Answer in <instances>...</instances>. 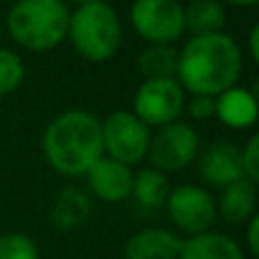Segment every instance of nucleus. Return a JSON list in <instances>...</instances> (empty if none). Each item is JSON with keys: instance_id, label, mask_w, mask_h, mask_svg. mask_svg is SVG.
<instances>
[{"instance_id": "obj_27", "label": "nucleus", "mask_w": 259, "mask_h": 259, "mask_svg": "<svg viewBox=\"0 0 259 259\" xmlns=\"http://www.w3.org/2000/svg\"><path fill=\"white\" fill-rule=\"evenodd\" d=\"M75 3H80V5H91V3H103V0H75Z\"/></svg>"}, {"instance_id": "obj_1", "label": "nucleus", "mask_w": 259, "mask_h": 259, "mask_svg": "<svg viewBox=\"0 0 259 259\" xmlns=\"http://www.w3.org/2000/svg\"><path fill=\"white\" fill-rule=\"evenodd\" d=\"M243 68V57L232 36L209 34L191 36L178 53L180 87L196 96H221L237 84Z\"/></svg>"}, {"instance_id": "obj_22", "label": "nucleus", "mask_w": 259, "mask_h": 259, "mask_svg": "<svg viewBox=\"0 0 259 259\" xmlns=\"http://www.w3.org/2000/svg\"><path fill=\"white\" fill-rule=\"evenodd\" d=\"M241 166H243V178L250 182L259 180V137H252L241 150Z\"/></svg>"}, {"instance_id": "obj_2", "label": "nucleus", "mask_w": 259, "mask_h": 259, "mask_svg": "<svg viewBox=\"0 0 259 259\" xmlns=\"http://www.w3.org/2000/svg\"><path fill=\"white\" fill-rule=\"evenodd\" d=\"M48 164L64 175H87L103 157V123L89 112H64L44 134Z\"/></svg>"}, {"instance_id": "obj_26", "label": "nucleus", "mask_w": 259, "mask_h": 259, "mask_svg": "<svg viewBox=\"0 0 259 259\" xmlns=\"http://www.w3.org/2000/svg\"><path fill=\"white\" fill-rule=\"evenodd\" d=\"M225 3L237 5V7H252V5H257L259 0H225Z\"/></svg>"}, {"instance_id": "obj_10", "label": "nucleus", "mask_w": 259, "mask_h": 259, "mask_svg": "<svg viewBox=\"0 0 259 259\" xmlns=\"http://www.w3.org/2000/svg\"><path fill=\"white\" fill-rule=\"evenodd\" d=\"M87 178L91 191L105 202H123L132 196V170L127 164H121L112 157H100L89 168Z\"/></svg>"}, {"instance_id": "obj_19", "label": "nucleus", "mask_w": 259, "mask_h": 259, "mask_svg": "<svg viewBox=\"0 0 259 259\" xmlns=\"http://www.w3.org/2000/svg\"><path fill=\"white\" fill-rule=\"evenodd\" d=\"M25 77V66L21 57L12 50L0 48V96H7L21 87Z\"/></svg>"}, {"instance_id": "obj_24", "label": "nucleus", "mask_w": 259, "mask_h": 259, "mask_svg": "<svg viewBox=\"0 0 259 259\" xmlns=\"http://www.w3.org/2000/svg\"><path fill=\"white\" fill-rule=\"evenodd\" d=\"M257 234H259V219H257V216H252V219L248 221V248H250L252 255H257V252H259Z\"/></svg>"}, {"instance_id": "obj_18", "label": "nucleus", "mask_w": 259, "mask_h": 259, "mask_svg": "<svg viewBox=\"0 0 259 259\" xmlns=\"http://www.w3.org/2000/svg\"><path fill=\"white\" fill-rule=\"evenodd\" d=\"M139 68L146 80H173L178 75V50L170 46H150L139 57Z\"/></svg>"}, {"instance_id": "obj_16", "label": "nucleus", "mask_w": 259, "mask_h": 259, "mask_svg": "<svg viewBox=\"0 0 259 259\" xmlns=\"http://www.w3.org/2000/svg\"><path fill=\"white\" fill-rule=\"evenodd\" d=\"M225 25V9L219 0H193L184 9V30L193 36L219 34Z\"/></svg>"}, {"instance_id": "obj_9", "label": "nucleus", "mask_w": 259, "mask_h": 259, "mask_svg": "<svg viewBox=\"0 0 259 259\" xmlns=\"http://www.w3.org/2000/svg\"><path fill=\"white\" fill-rule=\"evenodd\" d=\"M152 164L161 173L182 170L198 155V134L187 123H168L150 139L148 146Z\"/></svg>"}, {"instance_id": "obj_7", "label": "nucleus", "mask_w": 259, "mask_h": 259, "mask_svg": "<svg viewBox=\"0 0 259 259\" xmlns=\"http://www.w3.org/2000/svg\"><path fill=\"white\" fill-rule=\"evenodd\" d=\"M150 130L134 114L114 112L103 123V150L121 164H137L148 155Z\"/></svg>"}, {"instance_id": "obj_21", "label": "nucleus", "mask_w": 259, "mask_h": 259, "mask_svg": "<svg viewBox=\"0 0 259 259\" xmlns=\"http://www.w3.org/2000/svg\"><path fill=\"white\" fill-rule=\"evenodd\" d=\"M87 209H89L87 198L75 189H68L57 202V221L62 225H73L82 219V214H87Z\"/></svg>"}, {"instance_id": "obj_17", "label": "nucleus", "mask_w": 259, "mask_h": 259, "mask_svg": "<svg viewBox=\"0 0 259 259\" xmlns=\"http://www.w3.org/2000/svg\"><path fill=\"white\" fill-rule=\"evenodd\" d=\"M132 193L143 207H161L166 205V198L170 193V184L166 173L157 168H146L134 175L132 180Z\"/></svg>"}, {"instance_id": "obj_8", "label": "nucleus", "mask_w": 259, "mask_h": 259, "mask_svg": "<svg viewBox=\"0 0 259 259\" xmlns=\"http://www.w3.org/2000/svg\"><path fill=\"white\" fill-rule=\"evenodd\" d=\"M166 207H168V216L182 232L202 234L209 232V228L216 221V202L202 187H178L168 193L166 198Z\"/></svg>"}, {"instance_id": "obj_3", "label": "nucleus", "mask_w": 259, "mask_h": 259, "mask_svg": "<svg viewBox=\"0 0 259 259\" xmlns=\"http://www.w3.org/2000/svg\"><path fill=\"white\" fill-rule=\"evenodd\" d=\"M68 16L71 12L62 0H18L9 9L7 27L18 46L46 53L66 39Z\"/></svg>"}, {"instance_id": "obj_25", "label": "nucleus", "mask_w": 259, "mask_h": 259, "mask_svg": "<svg viewBox=\"0 0 259 259\" xmlns=\"http://www.w3.org/2000/svg\"><path fill=\"white\" fill-rule=\"evenodd\" d=\"M257 36H259V27L255 25L250 30V55L255 62H259V46H257Z\"/></svg>"}, {"instance_id": "obj_15", "label": "nucleus", "mask_w": 259, "mask_h": 259, "mask_svg": "<svg viewBox=\"0 0 259 259\" xmlns=\"http://www.w3.org/2000/svg\"><path fill=\"white\" fill-rule=\"evenodd\" d=\"M216 105V116L230 127H250L257 118V100L250 91L232 87V89L223 91L219 96V100H214Z\"/></svg>"}, {"instance_id": "obj_11", "label": "nucleus", "mask_w": 259, "mask_h": 259, "mask_svg": "<svg viewBox=\"0 0 259 259\" xmlns=\"http://www.w3.org/2000/svg\"><path fill=\"white\" fill-rule=\"evenodd\" d=\"M182 241L164 228H148L132 234L125 243V259H178Z\"/></svg>"}, {"instance_id": "obj_13", "label": "nucleus", "mask_w": 259, "mask_h": 259, "mask_svg": "<svg viewBox=\"0 0 259 259\" xmlns=\"http://www.w3.org/2000/svg\"><path fill=\"white\" fill-rule=\"evenodd\" d=\"M257 209V187L248 178L228 184L219 200L216 214H221L228 223H243L255 216Z\"/></svg>"}, {"instance_id": "obj_23", "label": "nucleus", "mask_w": 259, "mask_h": 259, "mask_svg": "<svg viewBox=\"0 0 259 259\" xmlns=\"http://www.w3.org/2000/svg\"><path fill=\"white\" fill-rule=\"evenodd\" d=\"M189 114L193 118H209L216 114V105H214V98L209 96H196V98L189 103Z\"/></svg>"}, {"instance_id": "obj_12", "label": "nucleus", "mask_w": 259, "mask_h": 259, "mask_svg": "<svg viewBox=\"0 0 259 259\" xmlns=\"http://www.w3.org/2000/svg\"><path fill=\"white\" fill-rule=\"evenodd\" d=\"M200 170L205 175L207 182L219 184V187H228V184L237 182L243 178V166H241V150L232 143H214L202 157Z\"/></svg>"}, {"instance_id": "obj_5", "label": "nucleus", "mask_w": 259, "mask_h": 259, "mask_svg": "<svg viewBox=\"0 0 259 259\" xmlns=\"http://www.w3.org/2000/svg\"><path fill=\"white\" fill-rule=\"evenodd\" d=\"M130 18L152 46H168L184 32V7L178 0H134Z\"/></svg>"}, {"instance_id": "obj_20", "label": "nucleus", "mask_w": 259, "mask_h": 259, "mask_svg": "<svg viewBox=\"0 0 259 259\" xmlns=\"http://www.w3.org/2000/svg\"><path fill=\"white\" fill-rule=\"evenodd\" d=\"M0 259H39V250L27 234L12 232L0 237Z\"/></svg>"}, {"instance_id": "obj_4", "label": "nucleus", "mask_w": 259, "mask_h": 259, "mask_svg": "<svg viewBox=\"0 0 259 259\" xmlns=\"http://www.w3.org/2000/svg\"><path fill=\"white\" fill-rule=\"evenodd\" d=\"M121 21L107 3L80 5L68 16V32L73 48L89 62H105L114 57L121 46Z\"/></svg>"}, {"instance_id": "obj_14", "label": "nucleus", "mask_w": 259, "mask_h": 259, "mask_svg": "<svg viewBox=\"0 0 259 259\" xmlns=\"http://www.w3.org/2000/svg\"><path fill=\"white\" fill-rule=\"evenodd\" d=\"M178 259H246L234 239L219 232H202L182 241Z\"/></svg>"}, {"instance_id": "obj_6", "label": "nucleus", "mask_w": 259, "mask_h": 259, "mask_svg": "<svg viewBox=\"0 0 259 259\" xmlns=\"http://www.w3.org/2000/svg\"><path fill=\"white\" fill-rule=\"evenodd\" d=\"M184 109V89L178 80H146L134 96V116L143 125L164 127Z\"/></svg>"}]
</instances>
